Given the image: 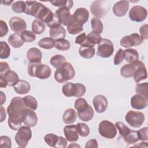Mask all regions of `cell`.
<instances>
[{
  "label": "cell",
  "instance_id": "31",
  "mask_svg": "<svg viewBox=\"0 0 148 148\" xmlns=\"http://www.w3.org/2000/svg\"><path fill=\"white\" fill-rule=\"evenodd\" d=\"M66 62L65 57L61 54L54 55L50 60V64L56 69L61 68Z\"/></svg>",
  "mask_w": 148,
  "mask_h": 148
},
{
  "label": "cell",
  "instance_id": "59",
  "mask_svg": "<svg viewBox=\"0 0 148 148\" xmlns=\"http://www.w3.org/2000/svg\"><path fill=\"white\" fill-rule=\"evenodd\" d=\"M7 83L5 79V78L3 77V76H0V87H3V88H6L7 86Z\"/></svg>",
  "mask_w": 148,
  "mask_h": 148
},
{
  "label": "cell",
  "instance_id": "57",
  "mask_svg": "<svg viewBox=\"0 0 148 148\" xmlns=\"http://www.w3.org/2000/svg\"><path fill=\"white\" fill-rule=\"evenodd\" d=\"M98 142L96 139H92L89 140H88L85 145L86 148H88V147H94L97 148L98 147Z\"/></svg>",
  "mask_w": 148,
  "mask_h": 148
},
{
  "label": "cell",
  "instance_id": "62",
  "mask_svg": "<svg viewBox=\"0 0 148 148\" xmlns=\"http://www.w3.org/2000/svg\"><path fill=\"white\" fill-rule=\"evenodd\" d=\"M68 147H80V146H79V145L76 144V143H72L71 145H69Z\"/></svg>",
  "mask_w": 148,
  "mask_h": 148
},
{
  "label": "cell",
  "instance_id": "51",
  "mask_svg": "<svg viewBox=\"0 0 148 148\" xmlns=\"http://www.w3.org/2000/svg\"><path fill=\"white\" fill-rule=\"evenodd\" d=\"M124 59V50L122 49H119L114 57L113 62L115 65L120 64Z\"/></svg>",
  "mask_w": 148,
  "mask_h": 148
},
{
  "label": "cell",
  "instance_id": "47",
  "mask_svg": "<svg viewBox=\"0 0 148 148\" xmlns=\"http://www.w3.org/2000/svg\"><path fill=\"white\" fill-rule=\"evenodd\" d=\"M73 83L72 82H67L64 84L62 87V92L63 94L67 97H73Z\"/></svg>",
  "mask_w": 148,
  "mask_h": 148
},
{
  "label": "cell",
  "instance_id": "9",
  "mask_svg": "<svg viewBox=\"0 0 148 148\" xmlns=\"http://www.w3.org/2000/svg\"><path fill=\"white\" fill-rule=\"evenodd\" d=\"M143 40L136 33H134L130 35L124 36L120 40V45L125 48H130L134 46H139L142 42Z\"/></svg>",
  "mask_w": 148,
  "mask_h": 148
},
{
  "label": "cell",
  "instance_id": "35",
  "mask_svg": "<svg viewBox=\"0 0 148 148\" xmlns=\"http://www.w3.org/2000/svg\"><path fill=\"white\" fill-rule=\"evenodd\" d=\"M71 47V44L69 42L64 39H59L55 40L54 47L60 51H65L69 49Z\"/></svg>",
  "mask_w": 148,
  "mask_h": 148
},
{
  "label": "cell",
  "instance_id": "3",
  "mask_svg": "<svg viewBox=\"0 0 148 148\" xmlns=\"http://www.w3.org/2000/svg\"><path fill=\"white\" fill-rule=\"evenodd\" d=\"M75 75V71L72 65L66 62L61 68L57 69L54 73L55 80L60 83H64L69 80L72 79Z\"/></svg>",
  "mask_w": 148,
  "mask_h": 148
},
{
  "label": "cell",
  "instance_id": "18",
  "mask_svg": "<svg viewBox=\"0 0 148 148\" xmlns=\"http://www.w3.org/2000/svg\"><path fill=\"white\" fill-rule=\"evenodd\" d=\"M72 16L77 22L83 25L88 20L89 12L86 8H79L75 10Z\"/></svg>",
  "mask_w": 148,
  "mask_h": 148
},
{
  "label": "cell",
  "instance_id": "44",
  "mask_svg": "<svg viewBox=\"0 0 148 148\" xmlns=\"http://www.w3.org/2000/svg\"><path fill=\"white\" fill-rule=\"evenodd\" d=\"M76 127L78 133L81 136L86 137L90 134V128L86 124L79 123L76 124Z\"/></svg>",
  "mask_w": 148,
  "mask_h": 148
},
{
  "label": "cell",
  "instance_id": "5",
  "mask_svg": "<svg viewBox=\"0 0 148 148\" xmlns=\"http://www.w3.org/2000/svg\"><path fill=\"white\" fill-rule=\"evenodd\" d=\"M32 137V131L28 126L21 127L15 135V141L18 146L24 147L27 146Z\"/></svg>",
  "mask_w": 148,
  "mask_h": 148
},
{
  "label": "cell",
  "instance_id": "7",
  "mask_svg": "<svg viewBox=\"0 0 148 148\" xmlns=\"http://www.w3.org/2000/svg\"><path fill=\"white\" fill-rule=\"evenodd\" d=\"M125 119L132 127L138 128L143 124L145 117L143 113L140 112L130 110L127 113Z\"/></svg>",
  "mask_w": 148,
  "mask_h": 148
},
{
  "label": "cell",
  "instance_id": "43",
  "mask_svg": "<svg viewBox=\"0 0 148 148\" xmlns=\"http://www.w3.org/2000/svg\"><path fill=\"white\" fill-rule=\"evenodd\" d=\"M91 25L92 29L99 34L103 31V24L101 20L98 18L94 17L91 20Z\"/></svg>",
  "mask_w": 148,
  "mask_h": 148
},
{
  "label": "cell",
  "instance_id": "53",
  "mask_svg": "<svg viewBox=\"0 0 148 148\" xmlns=\"http://www.w3.org/2000/svg\"><path fill=\"white\" fill-rule=\"evenodd\" d=\"M140 36L143 40H146L148 38V25L144 24L140 27L139 28Z\"/></svg>",
  "mask_w": 148,
  "mask_h": 148
},
{
  "label": "cell",
  "instance_id": "50",
  "mask_svg": "<svg viewBox=\"0 0 148 148\" xmlns=\"http://www.w3.org/2000/svg\"><path fill=\"white\" fill-rule=\"evenodd\" d=\"M0 147L10 148L12 147V141L10 138L7 136H1L0 137Z\"/></svg>",
  "mask_w": 148,
  "mask_h": 148
},
{
  "label": "cell",
  "instance_id": "36",
  "mask_svg": "<svg viewBox=\"0 0 148 148\" xmlns=\"http://www.w3.org/2000/svg\"><path fill=\"white\" fill-rule=\"evenodd\" d=\"M86 37L88 42L93 46L98 44L102 39L100 34L94 31L90 32Z\"/></svg>",
  "mask_w": 148,
  "mask_h": 148
},
{
  "label": "cell",
  "instance_id": "61",
  "mask_svg": "<svg viewBox=\"0 0 148 148\" xmlns=\"http://www.w3.org/2000/svg\"><path fill=\"white\" fill-rule=\"evenodd\" d=\"M13 2V1H2V3L5 5H10V3H12Z\"/></svg>",
  "mask_w": 148,
  "mask_h": 148
},
{
  "label": "cell",
  "instance_id": "30",
  "mask_svg": "<svg viewBox=\"0 0 148 148\" xmlns=\"http://www.w3.org/2000/svg\"><path fill=\"white\" fill-rule=\"evenodd\" d=\"M134 80L135 82L139 83L140 81L145 80L147 78V71L145 64L139 66L135 72L134 74Z\"/></svg>",
  "mask_w": 148,
  "mask_h": 148
},
{
  "label": "cell",
  "instance_id": "28",
  "mask_svg": "<svg viewBox=\"0 0 148 148\" xmlns=\"http://www.w3.org/2000/svg\"><path fill=\"white\" fill-rule=\"evenodd\" d=\"M8 42L14 48L21 47L24 45V41L18 33H14L9 36Z\"/></svg>",
  "mask_w": 148,
  "mask_h": 148
},
{
  "label": "cell",
  "instance_id": "26",
  "mask_svg": "<svg viewBox=\"0 0 148 148\" xmlns=\"http://www.w3.org/2000/svg\"><path fill=\"white\" fill-rule=\"evenodd\" d=\"M77 117V113L73 108L67 109L63 114L62 120L64 123L66 124H71L73 123Z\"/></svg>",
  "mask_w": 148,
  "mask_h": 148
},
{
  "label": "cell",
  "instance_id": "1",
  "mask_svg": "<svg viewBox=\"0 0 148 148\" xmlns=\"http://www.w3.org/2000/svg\"><path fill=\"white\" fill-rule=\"evenodd\" d=\"M27 108L23 98L20 97L12 98L7 108V113L9 115L8 123L12 130L17 131L22 127Z\"/></svg>",
  "mask_w": 148,
  "mask_h": 148
},
{
  "label": "cell",
  "instance_id": "25",
  "mask_svg": "<svg viewBox=\"0 0 148 148\" xmlns=\"http://www.w3.org/2000/svg\"><path fill=\"white\" fill-rule=\"evenodd\" d=\"M95 53L94 46L91 45L81 46L79 49V53L80 56L86 59H90L94 56Z\"/></svg>",
  "mask_w": 148,
  "mask_h": 148
},
{
  "label": "cell",
  "instance_id": "2",
  "mask_svg": "<svg viewBox=\"0 0 148 148\" xmlns=\"http://www.w3.org/2000/svg\"><path fill=\"white\" fill-rule=\"evenodd\" d=\"M27 71L30 76L36 77L40 79L49 78L51 73L49 66L41 62H29Z\"/></svg>",
  "mask_w": 148,
  "mask_h": 148
},
{
  "label": "cell",
  "instance_id": "54",
  "mask_svg": "<svg viewBox=\"0 0 148 148\" xmlns=\"http://www.w3.org/2000/svg\"><path fill=\"white\" fill-rule=\"evenodd\" d=\"M8 25L4 21L2 20H0V37H3L6 35L8 32Z\"/></svg>",
  "mask_w": 148,
  "mask_h": 148
},
{
  "label": "cell",
  "instance_id": "19",
  "mask_svg": "<svg viewBox=\"0 0 148 148\" xmlns=\"http://www.w3.org/2000/svg\"><path fill=\"white\" fill-rule=\"evenodd\" d=\"M55 13L58 16L61 24L67 26L72 16L69 9L66 8H60L56 11Z\"/></svg>",
  "mask_w": 148,
  "mask_h": 148
},
{
  "label": "cell",
  "instance_id": "8",
  "mask_svg": "<svg viewBox=\"0 0 148 148\" xmlns=\"http://www.w3.org/2000/svg\"><path fill=\"white\" fill-rule=\"evenodd\" d=\"M128 16L131 20L133 21L142 22L146 18L147 11L143 6L135 5L130 9Z\"/></svg>",
  "mask_w": 148,
  "mask_h": 148
},
{
  "label": "cell",
  "instance_id": "45",
  "mask_svg": "<svg viewBox=\"0 0 148 148\" xmlns=\"http://www.w3.org/2000/svg\"><path fill=\"white\" fill-rule=\"evenodd\" d=\"M58 139V136L54 134H47L44 137L45 142L50 147H55Z\"/></svg>",
  "mask_w": 148,
  "mask_h": 148
},
{
  "label": "cell",
  "instance_id": "4",
  "mask_svg": "<svg viewBox=\"0 0 148 148\" xmlns=\"http://www.w3.org/2000/svg\"><path fill=\"white\" fill-rule=\"evenodd\" d=\"M99 134L107 139H113L117 134L116 125L108 120H102L98 126Z\"/></svg>",
  "mask_w": 148,
  "mask_h": 148
},
{
  "label": "cell",
  "instance_id": "32",
  "mask_svg": "<svg viewBox=\"0 0 148 148\" xmlns=\"http://www.w3.org/2000/svg\"><path fill=\"white\" fill-rule=\"evenodd\" d=\"M32 30L34 34H41L44 32L46 28L45 24L39 19L35 18L32 23Z\"/></svg>",
  "mask_w": 148,
  "mask_h": 148
},
{
  "label": "cell",
  "instance_id": "29",
  "mask_svg": "<svg viewBox=\"0 0 148 148\" xmlns=\"http://www.w3.org/2000/svg\"><path fill=\"white\" fill-rule=\"evenodd\" d=\"M2 76H3V77L5 78L7 83V85L10 87H12V86L13 87L19 80V77L18 75L15 72L11 70L7 72Z\"/></svg>",
  "mask_w": 148,
  "mask_h": 148
},
{
  "label": "cell",
  "instance_id": "60",
  "mask_svg": "<svg viewBox=\"0 0 148 148\" xmlns=\"http://www.w3.org/2000/svg\"><path fill=\"white\" fill-rule=\"evenodd\" d=\"M1 105H3L6 101V95L2 91H1Z\"/></svg>",
  "mask_w": 148,
  "mask_h": 148
},
{
  "label": "cell",
  "instance_id": "20",
  "mask_svg": "<svg viewBox=\"0 0 148 148\" xmlns=\"http://www.w3.org/2000/svg\"><path fill=\"white\" fill-rule=\"evenodd\" d=\"M26 57L29 62H40L42 54L39 49L32 47L27 51Z\"/></svg>",
  "mask_w": 148,
  "mask_h": 148
},
{
  "label": "cell",
  "instance_id": "27",
  "mask_svg": "<svg viewBox=\"0 0 148 148\" xmlns=\"http://www.w3.org/2000/svg\"><path fill=\"white\" fill-rule=\"evenodd\" d=\"M124 58L129 63L134 62L139 60V54L136 50L129 48L124 50Z\"/></svg>",
  "mask_w": 148,
  "mask_h": 148
},
{
  "label": "cell",
  "instance_id": "14",
  "mask_svg": "<svg viewBox=\"0 0 148 148\" xmlns=\"http://www.w3.org/2000/svg\"><path fill=\"white\" fill-rule=\"evenodd\" d=\"M131 105L134 109L141 110L145 109L148 105V97L139 94L134 95L131 99Z\"/></svg>",
  "mask_w": 148,
  "mask_h": 148
},
{
  "label": "cell",
  "instance_id": "17",
  "mask_svg": "<svg viewBox=\"0 0 148 148\" xmlns=\"http://www.w3.org/2000/svg\"><path fill=\"white\" fill-rule=\"evenodd\" d=\"M129 8V2L128 1H120L116 2L113 7V12L115 16L123 17L127 13Z\"/></svg>",
  "mask_w": 148,
  "mask_h": 148
},
{
  "label": "cell",
  "instance_id": "15",
  "mask_svg": "<svg viewBox=\"0 0 148 148\" xmlns=\"http://www.w3.org/2000/svg\"><path fill=\"white\" fill-rule=\"evenodd\" d=\"M64 134L66 140L71 142H75L79 139V133L76 125H68L64 128Z\"/></svg>",
  "mask_w": 148,
  "mask_h": 148
},
{
  "label": "cell",
  "instance_id": "41",
  "mask_svg": "<svg viewBox=\"0 0 148 148\" xmlns=\"http://www.w3.org/2000/svg\"><path fill=\"white\" fill-rule=\"evenodd\" d=\"M1 53L0 58L1 59H5L9 57L10 54V48L8 43L3 41H1Z\"/></svg>",
  "mask_w": 148,
  "mask_h": 148
},
{
  "label": "cell",
  "instance_id": "12",
  "mask_svg": "<svg viewBox=\"0 0 148 148\" xmlns=\"http://www.w3.org/2000/svg\"><path fill=\"white\" fill-rule=\"evenodd\" d=\"M104 2L103 1H95L91 3L90 11L96 18H101L106 15L107 11L103 4Z\"/></svg>",
  "mask_w": 148,
  "mask_h": 148
},
{
  "label": "cell",
  "instance_id": "33",
  "mask_svg": "<svg viewBox=\"0 0 148 148\" xmlns=\"http://www.w3.org/2000/svg\"><path fill=\"white\" fill-rule=\"evenodd\" d=\"M38 45L45 49H51L54 47L55 40L50 37H46L41 39L38 42Z\"/></svg>",
  "mask_w": 148,
  "mask_h": 148
},
{
  "label": "cell",
  "instance_id": "6",
  "mask_svg": "<svg viewBox=\"0 0 148 148\" xmlns=\"http://www.w3.org/2000/svg\"><path fill=\"white\" fill-rule=\"evenodd\" d=\"M114 52L113 43L108 39L102 38L98 43L97 55L102 58H108Z\"/></svg>",
  "mask_w": 148,
  "mask_h": 148
},
{
  "label": "cell",
  "instance_id": "42",
  "mask_svg": "<svg viewBox=\"0 0 148 148\" xmlns=\"http://www.w3.org/2000/svg\"><path fill=\"white\" fill-rule=\"evenodd\" d=\"M135 90L137 94L148 97V84L147 82L137 84Z\"/></svg>",
  "mask_w": 148,
  "mask_h": 148
},
{
  "label": "cell",
  "instance_id": "16",
  "mask_svg": "<svg viewBox=\"0 0 148 148\" xmlns=\"http://www.w3.org/2000/svg\"><path fill=\"white\" fill-rule=\"evenodd\" d=\"M94 113L92 108L88 103L77 110V116L83 121L91 120L94 116Z\"/></svg>",
  "mask_w": 148,
  "mask_h": 148
},
{
  "label": "cell",
  "instance_id": "46",
  "mask_svg": "<svg viewBox=\"0 0 148 148\" xmlns=\"http://www.w3.org/2000/svg\"><path fill=\"white\" fill-rule=\"evenodd\" d=\"M21 37L24 42H32L36 39L35 34L31 31L25 30L21 32Z\"/></svg>",
  "mask_w": 148,
  "mask_h": 148
},
{
  "label": "cell",
  "instance_id": "24",
  "mask_svg": "<svg viewBox=\"0 0 148 148\" xmlns=\"http://www.w3.org/2000/svg\"><path fill=\"white\" fill-rule=\"evenodd\" d=\"M13 89L16 93L23 95L28 93L30 91L31 86L26 80H19L13 86Z\"/></svg>",
  "mask_w": 148,
  "mask_h": 148
},
{
  "label": "cell",
  "instance_id": "40",
  "mask_svg": "<svg viewBox=\"0 0 148 148\" xmlns=\"http://www.w3.org/2000/svg\"><path fill=\"white\" fill-rule=\"evenodd\" d=\"M26 9L25 2L19 1L13 2L12 4V9L13 12L17 13H24Z\"/></svg>",
  "mask_w": 148,
  "mask_h": 148
},
{
  "label": "cell",
  "instance_id": "52",
  "mask_svg": "<svg viewBox=\"0 0 148 148\" xmlns=\"http://www.w3.org/2000/svg\"><path fill=\"white\" fill-rule=\"evenodd\" d=\"M148 130L147 127H143L138 131L139 140L142 141H147L148 140Z\"/></svg>",
  "mask_w": 148,
  "mask_h": 148
},
{
  "label": "cell",
  "instance_id": "23",
  "mask_svg": "<svg viewBox=\"0 0 148 148\" xmlns=\"http://www.w3.org/2000/svg\"><path fill=\"white\" fill-rule=\"evenodd\" d=\"M83 30V25L77 22L73 16H71V20L69 23L67 25V31L68 32L72 35H76L80 32H81Z\"/></svg>",
  "mask_w": 148,
  "mask_h": 148
},
{
  "label": "cell",
  "instance_id": "38",
  "mask_svg": "<svg viewBox=\"0 0 148 148\" xmlns=\"http://www.w3.org/2000/svg\"><path fill=\"white\" fill-rule=\"evenodd\" d=\"M123 138L124 140L128 144L135 143L139 140L138 131H134L131 130L130 132Z\"/></svg>",
  "mask_w": 148,
  "mask_h": 148
},
{
  "label": "cell",
  "instance_id": "13",
  "mask_svg": "<svg viewBox=\"0 0 148 148\" xmlns=\"http://www.w3.org/2000/svg\"><path fill=\"white\" fill-rule=\"evenodd\" d=\"M92 103L95 111L99 113L104 112L108 106V99L103 95L95 96L93 98Z\"/></svg>",
  "mask_w": 148,
  "mask_h": 148
},
{
  "label": "cell",
  "instance_id": "22",
  "mask_svg": "<svg viewBox=\"0 0 148 148\" xmlns=\"http://www.w3.org/2000/svg\"><path fill=\"white\" fill-rule=\"evenodd\" d=\"M49 35L53 39H59L64 38L66 36V30L61 25H56L50 28Z\"/></svg>",
  "mask_w": 148,
  "mask_h": 148
},
{
  "label": "cell",
  "instance_id": "39",
  "mask_svg": "<svg viewBox=\"0 0 148 148\" xmlns=\"http://www.w3.org/2000/svg\"><path fill=\"white\" fill-rule=\"evenodd\" d=\"M53 6L60 8H66L69 9L73 6V2L72 0H56L50 2Z\"/></svg>",
  "mask_w": 148,
  "mask_h": 148
},
{
  "label": "cell",
  "instance_id": "55",
  "mask_svg": "<svg viewBox=\"0 0 148 148\" xmlns=\"http://www.w3.org/2000/svg\"><path fill=\"white\" fill-rule=\"evenodd\" d=\"M9 71H10V66L8 62L1 61L0 62V75H4Z\"/></svg>",
  "mask_w": 148,
  "mask_h": 148
},
{
  "label": "cell",
  "instance_id": "49",
  "mask_svg": "<svg viewBox=\"0 0 148 148\" xmlns=\"http://www.w3.org/2000/svg\"><path fill=\"white\" fill-rule=\"evenodd\" d=\"M87 35L85 32H83L77 36H76L75 39V43L76 44H79L81 46H84V45H91L92 46H94L91 44H90L87 40Z\"/></svg>",
  "mask_w": 148,
  "mask_h": 148
},
{
  "label": "cell",
  "instance_id": "21",
  "mask_svg": "<svg viewBox=\"0 0 148 148\" xmlns=\"http://www.w3.org/2000/svg\"><path fill=\"white\" fill-rule=\"evenodd\" d=\"M38 123V116L36 113L32 109L27 108L26 110L25 119L23 122L25 126L29 127H35Z\"/></svg>",
  "mask_w": 148,
  "mask_h": 148
},
{
  "label": "cell",
  "instance_id": "10",
  "mask_svg": "<svg viewBox=\"0 0 148 148\" xmlns=\"http://www.w3.org/2000/svg\"><path fill=\"white\" fill-rule=\"evenodd\" d=\"M144 64L140 61H136L134 62L124 65L120 69L121 75L125 78L132 77L136 70Z\"/></svg>",
  "mask_w": 148,
  "mask_h": 148
},
{
  "label": "cell",
  "instance_id": "56",
  "mask_svg": "<svg viewBox=\"0 0 148 148\" xmlns=\"http://www.w3.org/2000/svg\"><path fill=\"white\" fill-rule=\"evenodd\" d=\"M67 146V140L62 136H58L57 143L54 147L65 148Z\"/></svg>",
  "mask_w": 148,
  "mask_h": 148
},
{
  "label": "cell",
  "instance_id": "37",
  "mask_svg": "<svg viewBox=\"0 0 148 148\" xmlns=\"http://www.w3.org/2000/svg\"><path fill=\"white\" fill-rule=\"evenodd\" d=\"M24 102L27 108L35 110L38 108V102L35 97L31 95H26L23 98Z\"/></svg>",
  "mask_w": 148,
  "mask_h": 148
},
{
  "label": "cell",
  "instance_id": "58",
  "mask_svg": "<svg viewBox=\"0 0 148 148\" xmlns=\"http://www.w3.org/2000/svg\"><path fill=\"white\" fill-rule=\"evenodd\" d=\"M6 117V114L5 109L2 106H1V123L3 122L4 120H5Z\"/></svg>",
  "mask_w": 148,
  "mask_h": 148
},
{
  "label": "cell",
  "instance_id": "11",
  "mask_svg": "<svg viewBox=\"0 0 148 148\" xmlns=\"http://www.w3.org/2000/svg\"><path fill=\"white\" fill-rule=\"evenodd\" d=\"M9 23L11 29L16 33L21 32L27 28L26 22L23 18L17 16L11 17Z\"/></svg>",
  "mask_w": 148,
  "mask_h": 148
},
{
  "label": "cell",
  "instance_id": "34",
  "mask_svg": "<svg viewBox=\"0 0 148 148\" xmlns=\"http://www.w3.org/2000/svg\"><path fill=\"white\" fill-rule=\"evenodd\" d=\"M86 91V86L80 83H73V97H81L84 95Z\"/></svg>",
  "mask_w": 148,
  "mask_h": 148
},
{
  "label": "cell",
  "instance_id": "48",
  "mask_svg": "<svg viewBox=\"0 0 148 148\" xmlns=\"http://www.w3.org/2000/svg\"><path fill=\"white\" fill-rule=\"evenodd\" d=\"M115 125L117 127V130H119L120 134L123 137H124L125 135H127L130 132V131H131V129H130L123 122L117 121V122L116 123Z\"/></svg>",
  "mask_w": 148,
  "mask_h": 148
}]
</instances>
